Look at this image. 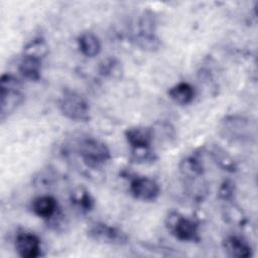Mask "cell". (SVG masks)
<instances>
[{
	"label": "cell",
	"instance_id": "cell-1",
	"mask_svg": "<svg viewBox=\"0 0 258 258\" xmlns=\"http://www.w3.org/2000/svg\"><path fill=\"white\" fill-rule=\"evenodd\" d=\"M0 118L5 120L24 100L20 81L11 74H4L0 80Z\"/></svg>",
	"mask_w": 258,
	"mask_h": 258
},
{
	"label": "cell",
	"instance_id": "cell-2",
	"mask_svg": "<svg viewBox=\"0 0 258 258\" xmlns=\"http://www.w3.org/2000/svg\"><path fill=\"white\" fill-rule=\"evenodd\" d=\"M78 151L84 163L91 168H100L111 158L108 146L94 137L82 139L78 145Z\"/></svg>",
	"mask_w": 258,
	"mask_h": 258
},
{
	"label": "cell",
	"instance_id": "cell-3",
	"mask_svg": "<svg viewBox=\"0 0 258 258\" xmlns=\"http://www.w3.org/2000/svg\"><path fill=\"white\" fill-rule=\"evenodd\" d=\"M165 225L168 232L180 241L195 243L201 241L198 223L179 213H169L165 220Z\"/></svg>",
	"mask_w": 258,
	"mask_h": 258
},
{
	"label": "cell",
	"instance_id": "cell-4",
	"mask_svg": "<svg viewBox=\"0 0 258 258\" xmlns=\"http://www.w3.org/2000/svg\"><path fill=\"white\" fill-rule=\"evenodd\" d=\"M58 104L60 112L67 118L79 122H87L90 120L89 103L78 92L64 90Z\"/></svg>",
	"mask_w": 258,
	"mask_h": 258
},
{
	"label": "cell",
	"instance_id": "cell-5",
	"mask_svg": "<svg viewBox=\"0 0 258 258\" xmlns=\"http://www.w3.org/2000/svg\"><path fill=\"white\" fill-rule=\"evenodd\" d=\"M132 41L141 49L155 50L160 41L155 34V18L151 12H143L137 23V31L133 33Z\"/></svg>",
	"mask_w": 258,
	"mask_h": 258
},
{
	"label": "cell",
	"instance_id": "cell-6",
	"mask_svg": "<svg viewBox=\"0 0 258 258\" xmlns=\"http://www.w3.org/2000/svg\"><path fill=\"white\" fill-rule=\"evenodd\" d=\"M88 236L99 242L109 245L123 246L128 243L127 234L120 228L103 222H96L88 229Z\"/></svg>",
	"mask_w": 258,
	"mask_h": 258
},
{
	"label": "cell",
	"instance_id": "cell-7",
	"mask_svg": "<svg viewBox=\"0 0 258 258\" xmlns=\"http://www.w3.org/2000/svg\"><path fill=\"white\" fill-rule=\"evenodd\" d=\"M129 190L131 195L142 202H153L160 195L158 183L146 176H135L131 179Z\"/></svg>",
	"mask_w": 258,
	"mask_h": 258
},
{
	"label": "cell",
	"instance_id": "cell-8",
	"mask_svg": "<svg viewBox=\"0 0 258 258\" xmlns=\"http://www.w3.org/2000/svg\"><path fill=\"white\" fill-rule=\"evenodd\" d=\"M15 250L22 258H36L41 255V241L30 232H20L15 238Z\"/></svg>",
	"mask_w": 258,
	"mask_h": 258
},
{
	"label": "cell",
	"instance_id": "cell-9",
	"mask_svg": "<svg viewBox=\"0 0 258 258\" xmlns=\"http://www.w3.org/2000/svg\"><path fill=\"white\" fill-rule=\"evenodd\" d=\"M125 138L132 149L150 148L153 141L152 128L144 126H134L126 129Z\"/></svg>",
	"mask_w": 258,
	"mask_h": 258
},
{
	"label": "cell",
	"instance_id": "cell-10",
	"mask_svg": "<svg viewBox=\"0 0 258 258\" xmlns=\"http://www.w3.org/2000/svg\"><path fill=\"white\" fill-rule=\"evenodd\" d=\"M223 247L229 257L248 258L253 255V249L249 242L241 236L230 235L223 241Z\"/></svg>",
	"mask_w": 258,
	"mask_h": 258
},
{
	"label": "cell",
	"instance_id": "cell-11",
	"mask_svg": "<svg viewBox=\"0 0 258 258\" xmlns=\"http://www.w3.org/2000/svg\"><path fill=\"white\" fill-rule=\"evenodd\" d=\"M31 209L36 216L42 219H49L57 211V201L48 195L39 196L32 201Z\"/></svg>",
	"mask_w": 258,
	"mask_h": 258
},
{
	"label": "cell",
	"instance_id": "cell-12",
	"mask_svg": "<svg viewBox=\"0 0 258 258\" xmlns=\"http://www.w3.org/2000/svg\"><path fill=\"white\" fill-rule=\"evenodd\" d=\"M78 45L80 51L88 57H94L98 55L102 47L99 37L91 31H85L79 35Z\"/></svg>",
	"mask_w": 258,
	"mask_h": 258
},
{
	"label": "cell",
	"instance_id": "cell-13",
	"mask_svg": "<svg viewBox=\"0 0 258 258\" xmlns=\"http://www.w3.org/2000/svg\"><path fill=\"white\" fill-rule=\"evenodd\" d=\"M18 70L26 80L37 82L41 77V60L35 57L23 55L19 62Z\"/></svg>",
	"mask_w": 258,
	"mask_h": 258
},
{
	"label": "cell",
	"instance_id": "cell-14",
	"mask_svg": "<svg viewBox=\"0 0 258 258\" xmlns=\"http://www.w3.org/2000/svg\"><path fill=\"white\" fill-rule=\"evenodd\" d=\"M167 94L168 97L176 104L187 105L194 100L196 92L195 88L190 84L181 82L171 87L168 90Z\"/></svg>",
	"mask_w": 258,
	"mask_h": 258
},
{
	"label": "cell",
	"instance_id": "cell-15",
	"mask_svg": "<svg viewBox=\"0 0 258 258\" xmlns=\"http://www.w3.org/2000/svg\"><path fill=\"white\" fill-rule=\"evenodd\" d=\"M71 202L82 213H88L94 208V199L84 186H77L72 191Z\"/></svg>",
	"mask_w": 258,
	"mask_h": 258
},
{
	"label": "cell",
	"instance_id": "cell-16",
	"mask_svg": "<svg viewBox=\"0 0 258 258\" xmlns=\"http://www.w3.org/2000/svg\"><path fill=\"white\" fill-rule=\"evenodd\" d=\"M48 53V45L43 38L37 37L28 42L23 48V55L42 59Z\"/></svg>",
	"mask_w": 258,
	"mask_h": 258
},
{
	"label": "cell",
	"instance_id": "cell-17",
	"mask_svg": "<svg viewBox=\"0 0 258 258\" xmlns=\"http://www.w3.org/2000/svg\"><path fill=\"white\" fill-rule=\"evenodd\" d=\"M181 171L189 177L201 176L204 172L203 162L198 155H190L181 162Z\"/></svg>",
	"mask_w": 258,
	"mask_h": 258
},
{
	"label": "cell",
	"instance_id": "cell-18",
	"mask_svg": "<svg viewBox=\"0 0 258 258\" xmlns=\"http://www.w3.org/2000/svg\"><path fill=\"white\" fill-rule=\"evenodd\" d=\"M212 154H213L214 160L224 170H227L230 172H234L237 170V165L235 160L229 154H227V152H225L222 148L215 147Z\"/></svg>",
	"mask_w": 258,
	"mask_h": 258
},
{
	"label": "cell",
	"instance_id": "cell-19",
	"mask_svg": "<svg viewBox=\"0 0 258 258\" xmlns=\"http://www.w3.org/2000/svg\"><path fill=\"white\" fill-rule=\"evenodd\" d=\"M99 72L104 77L116 78L119 77L122 73L121 63L116 57H108L104 59L99 66Z\"/></svg>",
	"mask_w": 258,
	"mask_h": 258
},
{
	"label": "cell",
	"instance_id": "cell-20",
	"mask_svg": "<svg viewBox=\"0 0 258 258\" xmlns=\"http://www.w3.org/2000/svg\"><path fill=\"white\" fill-rule=\"evenodd\" d=\"M235 184L231 180H225L219 190V197L225 201H230L234 197Z\"/></svg>",
	"mask_w": 258,
	"mask_h": 258
}]
</instances>
